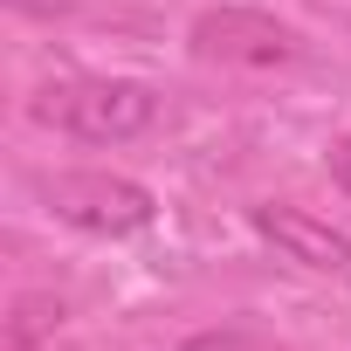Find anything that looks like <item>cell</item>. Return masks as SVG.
Segmentation results:
<instances>
[{
  "label": "cell",
  "instance_id": "6",
  "mask_svg": "<svg viewBox=\"0 0 351 351\" xmlns=\"http://www.w3.org/2000/svg\"><path fill=\"white\" fill-rule=\"evenodd\" d=\"M324 165H330V180L351 193V138H330V152H324Z\"/></svg>",
  "mask_w": 351,
  "mask_h": 351
},
{
  "label": "cell",
  "instance_id": "5",
  "mask_svg": "<svg viewBox=\"0 0 351 351\" xmlns=\"http://www.w3.org/2000/svg\"><path fill=\"white\" fill-rule=\"evenodd\" d=\"M62 324V303L56 296H21L14 317H8V351H35V337H49Z\"/></svg>",
  "mask_w": 351,
  "mask_h": 351
},
{
  "label": "cell",
  "instance_id": "7",
  "mask_svg": "<svg viewBox=\"0 0 351 351\" xmlns=\"http://www.w3.org/2000/svg\"><path fill=\"white\" fill-rule=\"evenodd\" d=\"M8 8H14V14H42V21H56V14L76 8V0H8Z\"/></svg>",
  "mask_w": 351,
  "mask_h": 351
},
{
  "label": "cell",
  "instance_id": "4",
  "mask_svg": "<svg viewBox=\"0 0 351 351\" xmlns=\"http://www.w3.org/2000/svg\"><path fill=\"white\" fill-rule=\"evenodd\" d=\"M248 228H255L282 262H296V269H310V276H330V282H351V234H344V228H330V221H317V214H303V207H276V200L248 207Z\"/></svg>",
  "mask_w": 351,
  "mask_h": 351
},
{
  "label": "cell",
  "instance_id": "1",
  "mask_svg": "<svg viewBox=\"0 0 351 351\" xmlns=\"http://www.w3.org/2000/svg\"><path fill=\"white\" fill-rule=\"evenodd\" d=\"M28 117L76 145H131L158 124V90L131 83V76H69V83L35 90Z\"/></svg>",
  "mask_w": 351,
  "mask_h": 351
},
{
  "label": "cell",
  "instance_id": "2",
  "mask_svg": "<svg viewBox=\"0 0 351 351\" xmlns=\"http://www.w3.org/2000/svg\"><path fill=\"white\" fill-rule=\"evenodd\" d=\"M35 200L76 228V234H97V241H131L158 221V200L145 180L131 172H104V165H76V172H42L35 180Z\"/></svg>",
  "mask_w": 351,
  "mask_h": 351
},
{
  "label": "cell",
  "instance_id": "3",
  "mask_svg": "<svg viewBox=\"0 0 351 351\" xmlns=\"http://www.w3.org/2000/svg\"><path fill=\"white\" fill-rule=\"evenodd\" d=\"M186 42L200 62H234V69H289L303 56V35L269 8H207Z\"/></svg>",
  "mask_w": 351,
  "mask_h": 351
}]
</instances>
